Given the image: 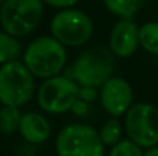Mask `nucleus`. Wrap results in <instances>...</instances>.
Wrapping results in <instances>:
<instances>
[{
  "label": "nucleus",
  "instance_id": "obj_1",
  "mask_svg": "<svg viewBox=\"0 0 158 156\" xmlns=\"http://www.w3.org/2000/svg\"><path fill=\"white\" fill-rule=\"evenodd\" d=\"M66 60L68 54L64 45L52 35L32 40L23 52V63L34 74V77L42 80L60 75L66 66Z\"/></svg>",
  "mask_w": 158,
  "mask_h": 156
},
{
  "label": "nucleus",
  "instance_id": "obj_2",
  "mask_svg": "<svg viewBox=\"0 0 158 156\" xmlns=\"http://www.w3.org/2000/svg\"><path fill=\"white\" fill-rule=\"evenodd\" d=\"M35 90L34 74L23 61L14 60L0 66V103L22 107L31 101Z\"/></svg>",
  "mask_w": 158,
  "mask_h": 156
},
{
  "label": "nucleus",
  "instance_id": "obj_3",
  "mask_svg": "<svg viewBox=\"0 0 158 156\" xmlns=\"http://www.w3.org/2000/svg\"><path fill=\"white\" fill-rule=\"evenodd\" d=\"M115 69L114 54L106 48H92L78 55L68 77L74 78L80 86L102 87L112 77Z\"/></svg>",
  "mask_w": 158,
  "mask_h": 156
},
{
  "label": "nucleus",
  "instance_id": "obj_4",
  "mask_svg": "<svg viewBox=\"0 0 158 156\" xmlns=\"http://www.w3.org/2000/svg\"><path fill=\"white\" fill-rule=\"evenodd\" d=\"M58 156H105V142L100 132L88 124H69L55 139Z\"/></svg>",
  "mask_w": 158,
  "mask_h": 156
},
{
  "label": "nucleus",
  "instance_id": "obj_5",
  "mask_svg": "<svg viewBox=\"0 0 158 156\" xmlns=\"http://www.w3.org/2000/svg\"><path fill=\"white\" fill-rule=\"evenodd\" d=\"M43 3V0H6L0 9L2 29L17 38L26 37L39 26Z\"/></svg>",
  "mask_w": 158,
  "mask_h": 156
},
{
  "label": "nucleus",
  "instance_id": "obj_6",
  "mask_svg": "<svg viewBox=\"0 0 158 156\" xmlns=\"http://www.w3.org/2000/svg\"><path fill=\"white\" fill-rule=\"evenodd\" d=\"M49 29L52 37L64 46L78 48L91 40L94 25L86 12L75 8H64L52 17Z\"/></svg>",
  "mask_w": 158,
  "mask_h": 156
},
{
  "label": "nucleus",
  "instance_id": "obj_7",
  "mask_svg": "<svg viewBox=\"0 0 158 156\" xmlns=\"http://www.w3.org/2000/svg\"><path fill=\"white\" fill-rule=\"evenodd\" d=\"M80 98V84L68 75L46 78L37 90V103L48 113H64Z\"/></svg>",
  "mask_w": 158,
  "mask_h": 156
},
{
  "label": "nucleus",
  "instance_id": "obj_8",
  "mask_svg": "<svg viewBox=\"0 0 158 156\" xmlns=\"http://www.w3.org/2000/svg\"><path fill=\"white\" fill-rule=\"evenodd\" d=\"M124 127L129 139L140 147H155L158 144V107L151 103L132 104L126 112Z\"/></svg>",
  "mask_w": 158,
  "mask_h": 156
},
{
  "label": "nucleus",
  "instance_id": "obj_9",
  "mask_svg": "<svg viewBox=\"0 0 158 156\" xmlns=\"http://www.w3.org/2000/svg\"><path fill=\"white\" fill-rule=\"evenodd\" d=\"M102 106L110 116L124 115L132 106V89L131 84L121 77H110L100 87Z\"/></svg>",
  "mask_w": 158,
  "mask_h": 156
},
{
  "label": "nucleus",
  "instance_id": "obj_10",
  "mask_svg": "<svg viewBox=\"0 0 158 156\" xmlns=\"http://www.w3.org/2000/svg\"><path fill=\"white\" fill-rule=\"evenodd\" d=\"M140 45V28L132 18L118 20L109 34V49L120 58L131 57Z\"/></svg>",
  "mask_w": 158,
  "mask_h": 156
},
{
  "label": "nucleus",
  "instance_id": "obj_11",
  "mask_svg": "<svg viewBox=\"0 0 158 156\" xmlns=\"http://www.w3.org/2000/svg\"><path fill=\"white\" fill-rule=\"evenodd\" d=\"M19 132L28 144L39 146L49 139L51 124L43 115L37 112H26V113H22Z\"/></svg>",
  "mask_w": 158,
  "mask_h": 156
},
{
  "label": "nucleus",
  "instance_id": "obj_12",
  "mask_svg": "<svg viewBox=\"0 0 158 156\" xmlns=\"http://www.w3.org/2000/svg\"><path fill=\"white\" fill-rule=\"evenodd\" d=\"M107 11L120 18H134L144 0H103Z\"/></svg>",
  "mask_w": 158,
  "mask_h": 156
},
{
  "label": "nucleus",
  "instance_id": "obj_13",
  "mask_svg": "<svg viewBox=\"0 0 158 156\" xmlns=\"http://www.w3.org/2000/svg\"><path fill=\"white\" fill-rule=\"evenodd\" d=\"M22 55V45L17 37L11 35L6 31H0V64L14 61Z\"/></svg>",
  "mask_w": 158,
  "mask_h": 156
},
{
  "label": "nucleus",
  "instance_id": "obj_14",
  "mask_svg": "<svg viewBox=\"0 0 158 156\" xmlns=\"http://www.w3.org/2000/svg\"><path fill=\"white\" fill-rule=\"evenodd\" d=\"M22 121V113L19 107L14 106H3L0 109V132L5 135H11L19 130Z\"/></svg>",
  "mask_w": 158,
  "mask_h": 156
},
{
  "label": "nucleus",
  "instance_id": "obj_15",
  "mask_svg": "<svg viewBox=\"0 0 158 156\" xmlns=\"http://www.w3.org/2000/svg\"><path fill=\"white\" fill-rule=\"evenodd\" d=\"M140 46L146 52L158 55V23L149 22L140 28Z\"/></svg>",
  "mask_w": 158,
  "mask_h": 156
},
{
  "label": "nucleus",
  "instance_id": "obj_16",
  "mask_svg": "<svg viewBox=\"0 0 158 156\" xmlns=\"http://www.w3.org/2000/svg\"><path fill=\"white\" fill-rule=\"evenodd\" d=\"M100 136L105 146H110V147H114L117 142L121 141V124L115 116H112L103 124L100 130Z\"/></svg>",
  "mask_w": 158,
  "mask_h": 156
},
{
  "label": "nucleus",
  "instance_id": "obj_17",
  "mask_svg": "<svg viewBox=\"0 0 158 156\" xmlns=\"http://www.w3.org/2000/svg\"><path fill=\"white\" fill-rule=\"evenodd\" d=\"M109 156H144V153L141 152V147L132 139H123L112 147Z\"/></svg>",
  "mask_w": 158,
  "mask_h": 156
},
{
  "label": "nucleus",
  "instance_id": "obj_18",
  "mask_svg": "<svg viewBox=\"0 0 158 156\" xmlns=\"http://www.w3.org/2000/svg\"><path fill=\"white\" fill-rule=\"evenodd\" d=\"M98 92L97 87H89V86H80V98L88 101V103H94L98 98Z\"/></svg>",
  "mask_w": 158,
  "mask_h": 156
},
{
  "label": "nucleus",
  "instance_id": "obj_19",
  "mask_svg": "<svg viewBox=\"0 0 158 156\" xmlns=\"http://www.w3.org/2000/svg\"><path fill=\"white\" fill-rule=\"evenodd\" d=\"M71 112H72L74 115H77V116H83V115H86V113L89 112V103L85 101V100H81V98H78V100L75 101V104L72 106Z\"/></svg>",
  "mask_w": 158,
  "mask_h": 156
},
{
  "label": "nucleus",
  "instance_id": "obj_20",
  "mask_svg": "<svg viewBox=\"0 0 158 156\" xmlns=\"http://www.w3.org/2000/svg\"><path fill=\"white\" fill-rule=\"evenodd\" d=\"M46 5L58 8V9H64V8H72L74 5H77L80 0H43Z\"/></svg>",
  "mask_w": 158,
  "mask_h": 156
},
{
  "label": "nucleus",
  "instance_id": "obj_21",
  "mask_svg": "<svg viewBox=\"0 0 158 156\" xmlns=\"http://www.w3.org/2000/svg\"><path fill=\"white\" fill-rule=\"evenodd\" d=\"M144 156H158V147H151V149H148V152L144 153Z\"/></svg>",
  "mask_w": 158,
  "mask_h": 156
},
{
  "label": "nucleus",
  "instance_id": "obj_22",
  "mask_svg": "<svg viewBox=\"0 0 158 156\" xmlns=\"http://www.w3.org/2000/svg\"><path fill=\"white\" fill-rule=\"evenodd\" d=\"M6 0H0V9H2V6H3V3H5Z\"/></svg>",
  "mask_w": 158,
  "mask_h": 156
},
{
  "label": "nucleus",
  "instance_id": "obj_23",
  "mask_svg": "<svg viewBox=\"0 0 158 156\" xmlns=\"http://www.w3.org/2000/svg\"><path fill=\"white\" fill-rule=\"evenodd\" d=\"M0 104H2V103H0ZM0 109H2V106H0Z\"/></svg>",
  "mask_w": 158,
  "mask_h": 156
}]
</instances>
